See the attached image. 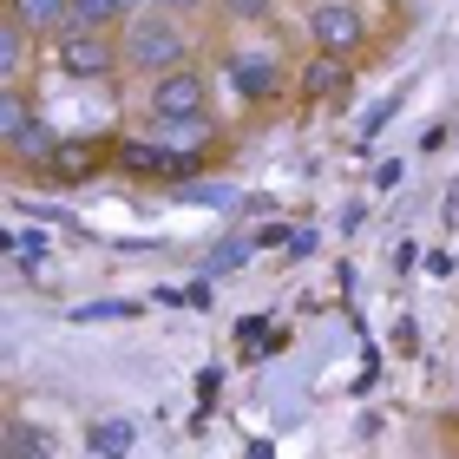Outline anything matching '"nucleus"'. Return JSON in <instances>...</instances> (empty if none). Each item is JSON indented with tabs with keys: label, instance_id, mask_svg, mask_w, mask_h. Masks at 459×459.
I'll list each match as a JSON object with an SVG mask.
<instances>
[{
	"label": "nucleus",
	"instance_id": "obj_1",
	"mask_svg": "<svg viewBox=\"0 0 459 459\" xmlns=\"http://www.w3.org/2000/svg\"><path fill=\"white\" fill-rule=\"evenodd\" d=\"M118 53H125V73L132 79H164V73H178V66H191V27H178V20H164L144 7L132 27L118 33Z\"/></svg>",
	"mask_w": 459,
	"mask_h": 459
},
{
	"label": "nucleus",
	"instance_id": "obj_2",
	"mask_svg": "<svg viewBox=\"0 0 459 459\" xmlns=\"http://www.w3.org/2000/svg\"><path fill=\"white\" fill-rule=\"evenodd\" d=\"M53 66L66 73V79H79V86H99V79H112V73H125V53H118V33H92V27H66L53 39Z\"/></svg>",
	"mask_w": 459,
	"mask_h": 459
},
{
	"label": "nucleus",
	"instance_id": "obj_3",
	"mask_svg": "<svg viewBox=\"0 0 459 459\" xmlns=\"http://www.w3.org/2000/svg\"><path fill=\"white\" fill-rule=\"evenodd\" d=\"M368 7L361 0H308V47L328 59H354L368 47Z\"/></svg>",
	"mask_w": 459,
	"mask_h": 459
},
{
	"label": "nucleus",
	"instance_id": "obj_4",
	"mask_svg": "<svg viewBox=\"0 0 459 459\" xmlns=\"http://www.w3.org/2000/svg\"><path fill=\"white\" fill-rule=\"evenodd\" d=\"M204 164L211 158H184V152H171V144H158V138H118L112 144V171L144 178V184H191Z\"/></svg>",
	"mask_w": 459,
	"mask_h": 459
},
{
	"label": "nucleus",
	"instance_id": "obj_5",
	"mask_svg": "<svg viewBox=\"0 0 459 459\" xmlns=\"http://www.w3.org/2000/svg\"><path fill=\"white\" fill-rule=\"evenodd\" d=\"M223 73H230V86H237L249 106H276L289 92V66H282V53H269V47H230Z\"/></svg>",
	"mask_w": 459,
	"mask_h": 459
},
{
	"label": "nucleus",
	"instance_id": "obj_6",
	"mask_svg": "<svg viewBox=\"0 0 459 459\" xmlns=\"http://www.w3.org/2000/svg\"><path fill=\"white\" fill-rule=\"evenodd\" d=\"M144 112L152 118H211V73L204 66H178L144 86Z\"/></svg>",
	"mask_w": 459,
	"mask_h": 459
},
{
	"label": "nucleus",
	"instance_id": "obj_7",
	"mask_svg": "<svg viewBox=\"0 0 459 459\" xmlns=\"http://www.w3.org/2000/svg\"><path fill=\"white\" fill-rule=\"evenodd\" d=\"M7 20H20L39 47H53V39L73 27V0H7Z\"/></svg>",
	"mask_w": 459,
	"mask_h": 459
},
{
	"label": "nucleus",
	"instance_id": "obj_8",
	"mask_svg": "<svg viewBox=\"0 0 459 459\" xmlns=\"http://www.w3.org/2000/svg\"><path fill=\"white\" fill-rule=\"evenodd\" d=\"M348 86V59H328V53H316L308 66L296 73V92H302V106H328Z\"/></svg>",
	"mask_w": 459,
	"mask_h": 459
},
{
	"label": "nucleus",
	"instance_id": "obj_9",
	"mask_svg": "<svg viewBox=\"0 0 459 459\" xmlns=\"http://www.w3.org/2000/svg\"><path fill=\"white\" fill-rule=\"evenodd\" d=\"M99 164H106V152H99L92 138H59V152H53V164H47V178H53V184H86Z\"/></svg>",
	"mask_w": 459,
	"mask_h": 459
},
{
	"label": "nucleus",
	"instance_id": "obj_10",
	"mask_svg": "<svg viewBox=\"0 0 459 459\" xmlns=\"http://www.w3.org/2000/svg\"><path fill=\"white\" fill-rule=\"evenodd\" d=\"M138 13L144 0H73V27H92V33H125Z\"/></svg>",
	"mask_w": 459,
	"mask_h": 459
},
{
	"label": "nucleus",
	"instance_id": "obj_11",
	"mask_svg": "<svg viewBox=\"0 0 459 459\" xmlns=\"http://www.w3.org/2000/svg\"><path fill=\"white\" fill-rule=\"evenodd\" d=\"M152 138L171 144V152H184V158H204L211 138H217V125L211 118H152Z\"/></svg>",
	"mask_w": 459,
	"mask_h": 459
},
{
	"label": "nucleus",
	"instance_id": "obj_12",
	"mask_svg": "<svg viewBox=\"0 0 459 459\" xmlns=\"http://www.w3.org/2000/svg\"><path fill=\"white\" fill-rule=\"evenodd\" d=\"M39 39L20 27V20H0V73H7V86H20V73H27V53Z\"/></svg>",
	"mask_w": 459,
	"mask_h": 459
},
{
	"label": "nucleus",
	"instance_id": "obj_13",
	"mask_svg": "<svg viewBox=\"0 0 459 459\" xmlns=\"http://www.w3.org/2000/svg\"><path fill=\"white\" fill-rule=\"evenodd\" d=\"M27 125H33V106L20 99V86H7V92H0V144H13Z\"/></svg>",
	"mask_w": 459,
	"mask_h": 459
},
{
	"label": "nucleus",
	"instance_id": "obj_14",
	"mask_svg": "<svg viewBox=\"0 0 459 459\" xmlns=\"http://www.w3.org/2000/svg\"><path fill=\"white\" fill-rule=\"evenodd\" d=\"M217 20H230V27H263V20H276V0H217Z\"/></svg>",
	"mask_w": 459,
	"mask_h": 459
},
{
	"label": "nucleus",
	"instance_id": "obj_15",
	"mask_svg": "<svg viewBox=\"0 0 459 459\" xmlns=\"http://www.w3.org/2000/svg\"><path fill=\"white\" fill-rule=\"evenodd\" d=\"M152 13H164V20H178V27H191V20H204V13H217V0H144Z\"/></svg>",
	"mask_w": 459,
	"mask_h": 459
},
{
	"label": "nucleus",
	"instance_id": "obj_16",
	"mask_svg": "<svg viewBox=\"0 0 459 459\" xmlns=\"http://www.w3.org/2000/svg\"><path fill=\"white\" fill-rule=\"evenodd\" d=\"M125 440H132V427H125V420H106V433H92V459H118Z\"/></svg>",
	"mask_w": 459,
	"mask_h": 459
},
{
	"label": "nucleus",
	"instance_id": "obj_17",
	"mask_svg": "<svg viewBox=\"0 0 459 459\" xmlns=\"http://www.w3.org/2000/svg\"><path fill=\"white\" fill-rule=\"evenodd\" d=\"M243 256H249V243H223L217 256H211V276H230V269H237Z\"/></svg>",
	"mask_w": 459,
	"mask_h": 459
},
{
	"label": "nucleus",
	"instance_id": "obj_18",
	"mask_svg": "<svg viewBox=\"0 0 459 459\" xmlns=\"http://www.w3.org/2000/svg\"><path fill=\"white\" fill-rule=\"evenodd\" d=\"M387 7H413V0H387Z\"/></svg>",
	"mask_w": 459,
	"mask_h": 459
}]
</instances>
